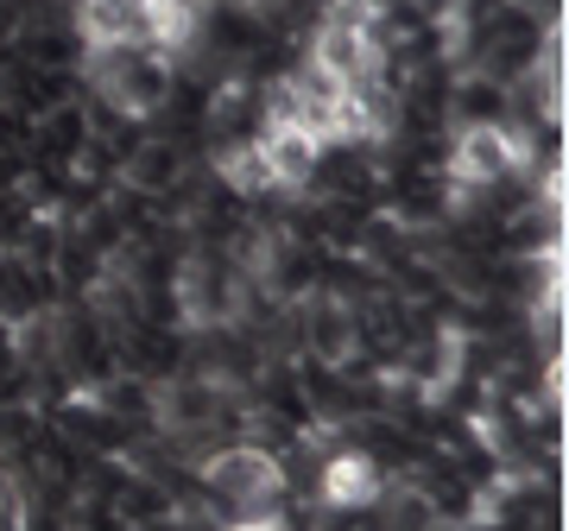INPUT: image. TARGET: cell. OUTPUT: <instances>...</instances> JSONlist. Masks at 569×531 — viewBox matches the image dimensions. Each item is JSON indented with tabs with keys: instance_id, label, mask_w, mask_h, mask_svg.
<instances>
[{
	"instance_id": "cell-1",
	"label": "cell",
	"mask_w": 569,
	"mask_h": 531,
	"mask_svg": "<svg viewBox=\"0 0 569 531\" xmlns=\"http://www.w3.org/2000/svg\"><path fill=\"white\" fill-rule=\"evenodd\" d=\"M82 70H89V89L108 102V114L146 121L171 102V58L146 51V44H89Z\"/></svg>"
},
{
	"instance_id": "cell-2",
	"label": "cell",
	"mask_w": 569,
	"mask_h": 531,
	"mask_svg": "<svg viewBox=\"0 0 569 531\" xmlns=\"http://www.w3.org/2000/svg\"><path fill=\"white\" fill-rule=\"evenodd\" d=\"M203 481L216 500H228V507H241V512H266L284 493L279 455L260 450V443H228V450H216L203 462Z\"/></svg>"
},
{
	"instance_id": "cell-3",
	"label": "cell",
	"mask_w": 569,
	"mask_h": 531,
	"mask_svg": "<svg viewBox=\"0 0 569 531\" xmlns=\"http://www.w3.org/2000/svg\"><path fill=\"white\" fill-rule=\"evenodd\" d=\"M443 171H449V184H462V190H493L519 171V146H512V133L500 121H468L443 146Z\"/></svg>"
},
{
	"instance_id": "cell-4",
	"label": "cell",
	"mask_w": 569,
	"mask_h": 531,
	"mask_svg": "<svg viewBox=\"0 0 569 531\" xmlns=\"http://www.w3.org/2000/svg\"><path fill=\"white\" fill-rule=\"evenodd\" d=\"M310 70H323L329 82H361V77H380L387 70V51L373 44V32H355V26H336L323 20L317 39H310Z\"/></svg>"
},
{
	"instance_id": "cell-5",
	"label": "cell",
	"mask_w": 569,
	"mask_h": 531,
	"mask_svg": "<svg viewBox=\"0 0 569 531\" xmlns=\"http://www.w3.org/2000/svg\"><path fill=\"white\" fill-rule=\"evenodd\" d=\"M380 488H387V469H380L373 450H336L323 469H317V493H323V507H336V512L373 507Z\"/></svg>"
},
{
	"instance_id": "cell-6",
	"label": "cell",
	"mask_w": 569,
	"mask_h": 531,
	"mask_svg": "<svg viewBox=\"0 0 569 531\" xmlns=\"http://www.w3.org/2000/svg\"><path fill=\"white\" fill-rule=\"evenodd\" d=\"M260 152H266V171H272V184L279 190H305L310 178L323 171V140L305 133L298 121H272L266 127V140H260Z\"/></svg>"
},
{
	"instance_id": "cell-7",
	"label": "cell",
	"mask_w": 569,
	"mask_h": 531,
	"mask_svg": "<svg viewBox=\"0 0 569 531\" xmlns=\"http://www.w3.org/2000/svg\"><path fill=\"white\" fill-rule=\"evenodd\" d=\"M152 0H77L82 44H140Z\"/></svg>"
},
{
	"instance_id": "cell-8",
	"label": "cell",
	"mask_w": 569,
	"mask_h": 531,
	"mask_svg": "<svg viewBox=\"0 0 569 531\" xmlns=\"http://www.w3.org/2000/svg\"><path fill=\"white\" fill-rule=\"evenodd\" d=\"M216 178H222L234 197H272V171H266V152L253 140H222L216 146Z\"/></svg>"
},
{
	"instance_id": "cell-9",
	"label": "cell",
	"mask_w": 569,
	"mask_h": 531,
	"mask_svg": "<svg viewBox=\"0 0 569 531\" xmlns=\"http://www.w3.org/2000/svg\"><path fill=\"white\" fill-rule=\"evenodd\" d=\"M0 531H26V500H20V488H0Z\"/></svg>"
},
{
	"instance_id": "cell-10",
	"label": "cell",
	"mask_w": 569,
	"mask_h": 531,
	"mask_svg": "<svg viewBox=\"0 0 569 531\" xmlns=\"http://www.w3.org/2000/svg\"><path fill=\"white\" fill-rule=\"evenodd\" d=\"M228 531H291L284 519H266V512H247L241 525H228Z\"/></svg>"
}]
</instances>
